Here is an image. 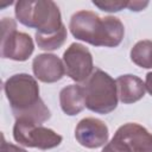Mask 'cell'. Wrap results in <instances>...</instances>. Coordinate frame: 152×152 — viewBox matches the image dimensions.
I'll return each mask as SVG.
<instances>
[{
    "instance_id": "9",
    "label": "cell",
    "mask_w": 152,
    "mask_h": 152,
    "mask_svg": "<svg viewBox=\"0 0 152 152\" xmlns=\"http://www.w3.org/2000/svg\"><path fill=\"white\" fill-rule=\"evenodd\" d=\"M114 138L124 144L128 152H152V133L135 122L120 126Z\"/></svg>"
},
{
    "instance_id": "5",
    "label": "cell",
    "mask_w": 152,
    "mask_h": 152,
    "mask_svg": "<svg viewBox=\"0 0 152 152\" xmlns=\"http://www.w3.org/2000/svg\"><path fill=\"white\" fill-rule=\"evenodd\" d=\"M34 50L32 38L17 31V24L12 18L1 20V57L18 62L28 59Z\"/></svg>"
},
{
    "instance_id": "2",
    "label": "cell",
    "mask_w": 152,
    "mask_h": 152,
    "mask_svg": "<svg viewBox=\"0 0 152 152\" xmlns=\"http://www.w3.org/2000/svg\"><path fill=\"white\" fill-rule=\"evenodd\" d=\"M69 28L71 34L82 42L94 46L115 48L125 34V27L116 17L100 18L91 11H78L72 14Z\"/></svg>"
},
{
    "instance_id": "15",
    "label": "cell",
    "mask_w": 152,
    "mask_h": 152,
    "mask_svg": "<svg viewBox=\"0 0 152 152\" xmlns=\"http://www.w3.org/2000/svg\"><path fill=\"white\" fill-rule=\"evenodd\" d=\"M93 4L96 7H99L101 11H104V12H119L124 8H127L128 1H125V0H101V1L94 0Z\"/></svg>"
},
{
    "instance_id": "19",
    "label": "cell",
    "mask_w": 152,
    "mask_h": 152,
    "mask_svg": "<svg viewBox=\"0 0 152 152\" xmlns=\"http://www.w3.org/2000/svg\"><path fill=\"white\" fill-rule=\"evenodd\" d=\"M145 88L148 91V94L152 96V71L146 74V77H145Z\"/></svg>"
},
{
    "instance_id": "13",
    "label": "cell",
    "mask_w": 152,
    "mask_h": 152,
    "mask_svg": "<svg viewBox=\"0 0 152 152\" xmlns=\"http://www.w3.org/2000/svg\"><path fill=\"white\" fill-rule=\"evenodd\" d=\"M131 59L140 68L152 69V42L140 40L131 50Z\"/></svg>"
},
{
    "instance_id": "12",
    "label": "cell",
    "mask_w": 152,
    "mask_h": 152,
    "mask_svg": "<svg viewBox=\"0 0 152 152\" xmlns=\"http://www.w3.org/2000/svg\"><path fill=\"white\" fill-rule=\"evenodd\" d=\"M59 104L62 110L69 116L81 113L86 107L83 87L78 84H70L63 88L59 93Z\"/></svg>"
},
{
    "instance_id": "18",
    "label": "cell",
    "mask_w": 152,
    "mask_h": 152,
    "mask_svg": "<svg viewBox=\"0 0 152 152\" xmlns=\"http://www.w3.org/2000/svg\"><path fill=\"white\" fill-rule=\"evenodd\" d=\"M148 6V1H138V0H133V1H128L127 8L132 12H139L142 11L144 8H146Z\"/></svg>"
},
{
    "instance_id": "1",
    "label": "cell",
    "mask_w": 152,
    "mask_h": 152,
    "mask_svg": "<svg viewBox=\"0 0 152 152\" xmlns=\"http://www.w3.org/2000/svg\"><path fill=\"white\" fill-rule=\"evenodd\" d=\"M4 90L15 120L42 125L50 119V109L40 99L39 86L31 75L21 72L10 76L4 84Z\"/></svg>"
},
{
    "instance_id": "8",
    "label": "cell",
    "mask_w": 152,
    "mask_h": 152,
    "mask_svg": "<svg viewBox=\"0 0 152 152\" xmlns=\"http://www.w3.org/2000/svg\"><path fill=\"white\" fill-rule=\"evenodd\" d=\"M109 137L107 125L96 118L82 119L75 128V138L87 148H97L107 144Z\"/></svg>"
},
{
    "instance_id": "10",
    "label": "cell",
    "mask_w": 152,
    "mask_h": 152,
    "mask_svg": "<svg viewBox=\"0 0 152 152\" xmlns=\"http://www.w3.org/2000/svg\"><path fill=\"white\" fill-rule=\"evenodd\" d=\"M32 70L37 80L44 83H55L65 74L64 63L56 55L42 53L33 58Z\"/></svg>"
},
{
    "instance_id": "4",
    "label": "cell",
    "mask_w": 152,
    "mask_h": 152,
    "mask_svg": "<svg viewBox=\"0 0 152 152\" xmlns=\"http://www.w3.org/2000/svg\"><path fill=\"white\" fill-rule=\"evenodd\" d=\"M86 107L97 114H108L118 106L116 82L101 69H95L82 86Z\"/></svg>"
},
{
    "instance_id": "11",
    "label": "cell",
    "mask_w": 152,
    "mask_h": 152,
    "mask_svg": "<svg viewBox=\"0 0 152 152\" xmlns=\"http://www.w3.org/2000/svg\"><path fill=\"white\" fill-rule=\"evenodd\" d=\"M115 82L118 89V97L122 103H134L141 100L145 95V83L135 75H121L115 80Z\"/></svg>"
},
{
    "instance_id": "7",
    "label": "cell",
    "mask_w": 152,
    "mask_h": 152,
    "mask_svg": "<svg viewBox=\"0 0 152 152\" xmlns=\"http://www.w3.org/2000/svg\"><path fill=\"white\" fill-rule=\"evenodd\" d=\"M66 75L75 82H86L94 71L90 51L80 43H72L63 53Z\"/></svg>"
},
{
    "instance_id": "14",
    "label": "cell",
    "mask_w": 152,
    "mask_h": 152,
    "mask_svg": "<svg viewBox=\"0 0 152 152\" xmlns=\"http://www.w3.org/2000/svg\"><path fill=\"white\" fill-rule=\"evenodd\" d=\"M34 38H36V43L39 49L46 50V51L57 50L66 40V27L63 25L57 32L51 33V34H40L36 32Z\"/></svg>"
},
{
    "instance_id": "17",
    "label": "cell",
    "mask_w": 152,
    "mask_h": 152,
    "mask_svg": "<svg viewBox=\"0 0 152 152\" xmlns=\"http://www.w3.org/2000/svg\"><path fill=\"white\" fill-rule=\"evenodd\" d=\"M1 152H27L26 150L17 146V145H13V144H10L5 140V137L2 135V142H1Z\"/></svg>"
},
{
    "instance_id": "3",
    "label": "cell",
    "mask_w": 152,
    "mask_h": 152,
    "mask_svg": "<svg viewBox=\"0 0 152 152\" xmlns=\"http://www.w3.org/2000/svg\"><path fill=\"white\" fill-rule=\"evenodd\" d=\"M14 13L20 24L40 34L55 33L63 26L59 8L51 0H20Z\"/></svg>"
},
{
    "instance_id": "16",
    "label": "cell",
    "mask_w": 152,
    "mask_h": 152,
    "mask_svg": "<svg viewBox=\"0 0 152 152\" xmlns=\"http://www.w3.org/2000/svg\"><path fill=\"white\" fill-rule=\"evenodd\" d=\"M102 152H128V150L124 146L121 141H119L113 137V139L104 145Z\"/></svg>"
},
{
    "instance_id": "6",
    "label": "cell",
    "mask_w": 152,
    "mask_h": 152,
    "mask_svg": "<svg viewBox=\"0 0 152 152\" xmlns=\"http://www.w3.org/2000/svg\"><path fill=\"white\" fill-rule=\"evenodd\" d=\"M13 138L19 145L26 147H38L49 150L57 147L62 142V135L51 128L36 125L27 120H15L13 126Z\"/></svg>"
}]
</instances>
